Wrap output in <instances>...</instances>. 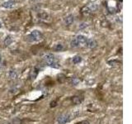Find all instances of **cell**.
Listing matches in <instances>:
<instances>
[{"label": "cell", "mask_w": 132, "mask_h": 124, "mask_svg": "<svg viewBox=\"0 0 132 124\" xmlns=\"http://www.w3.org/2000/svg\"><path fill=\"white\" fill-rule=\"evenodd\" d=\"M38 18L41 20H44V21H46L50 18V16L47 12H41L40 13H38Z\"/></svg>", "instance_id": "obj_10"}, {"label": "cell", "mask_w": 132, "mask_h": 124, "mask_svg": "<svg viewBox=\"0 0 132 124\" xmlns=\"http://www.w3.org/2000/svg\"><path fill=\"white\" fill-rule=\"evenodd\" d=\"M37 74H38V70H37L36 68L32 70V71L31 72V74H30V77H31V80H35L36 79V75H37Z\"/></svg>", "instance_id": "obj_14"}, {"label": "cell", "mask_w": 132, "mask_h": 124, "mask_svg": "<svg viewBox=\"0 0 132 124\" xmlns=\"http://www.w3.org/2000/svg\"><path fill=\"white\" fill-rule=\"evenodd\" d=\"M43 39V35L40 31L34 30L27 36V41L29 42H37Z\"/></svg>", "instance_id": "obj_2"}, {"label": "cell", "mask_w": 132, "mask_h": 124, "mask_svg": "<svg viewBox=\"0 0 132 124\" xmlns=\"http://www.w3.org/2000/svg\"><path fill=\"white\" fill-rule=\"evenodd\" d=\"M64 24L66 25V26H70V25H72L74 22V18H73V15H68L66 18H64Z\"/></svg>", "instance_id": "obj_6"}, {"label": "cell", "mask_w": 132, "mask_h": 124, "mask_svg": "<svg viewBox=\"0 0 132 124\" xmlns=\"http://www.w3.org/2000/svg\"><path fill=\"white\" fill-rule=\"evenodd\" d=\"M16 6V2L14 0H8V1L4 2L2 4V7L3 8H6V9H12Z\"/></svg>", "instance_id": "obj_5"}, {"label": "cell", "mask_w": 132, "mask_h": 124, "mask_svg": "<svg viewBox=\"0 0 132 124\" xmlns=\"http://www.w3.org/2000/svg\"><path fill=\"white\" fill-rule=\"evenodd\" d=\"M82 100H84V98L81 96H74L72 98V102L73 104H75V105L80 104V103L82 102Z\"/></svg>", "instance_id": "obj_9"}, {"label": "cell", "mask_w": 132, "mask_h": 124, "mask_svg": "<svg viewBox=\"0 0 132 124\" xmlns=\"http://www.w3.org/2000/svg\"><path fill=\"white\" fill-rule=\"evenodd\" d=\"M2 27V23H1V22H0V28Z\"/></svg>", "instance_id": "obj_20"}, {"label": "cell", "mask_w": 132, "mask_h": 124, "mask_svg": "<svg viewBox=\"0 0 132 124\" xmlns=\"http://www.w3.org/2000/svg\"><path fill=\"white\" fill-rule=\"evenodd\" d=\"M81 61H82V57L79 56H74L73 58V63L75 64V65L79 64Z\"/></svg>", "instance_id": "obj_13"}, {"label": "cell", "mask_w": 132, "mask_h": 124, "mask_svg": "<svg viewBox=\"0 0 132 124\" xmlns=\"http://www.w3.org/2000/svg\"><path fill=\"white\" fill-rule=\"evenodd\" d=\"M43 60L45 61V63L48 66H50V67L55 68V69H58V68L60 67V63L58 62L55 55H53L52 53L45 54V55L43 56Z\"/></svg>", "instance_id": "obj_1"}, {"label": "cell", "mask_w": 132, "mask_h": 124, "mask_svg": "<svg viewBox=\"0 0 132 124\" xmlns=\"http://www.w3.org/2000/svg\"><path fill=\"white\" fill-rule=\"evenodd\" d=\"M8 76H9L10 80H14L18 78V73H16L14 69H11L9 71V73H8Z\"/></svg>", "instance_id": "obj_11"}, {"label": "cell", "mask_w": 132, "mask_h": 124, "mask_svg": "<svg viewBox=\"0 0 132 124\" xmlns=\"http://www.w3.org/2000/svg\"><path fill=\"white\" fill-rule=\"evenodd\" d=\"M75 40L78 43V47H87V41H88V38L86 36L82 35H78L75 37Z\"/></svg>", "instance_id": "obj_4"}, {"label": "cell", "mask_w": 132, "mask_h": 124, "mask_svg": "<svg viewBox=\"0 0 132 124\" xmlns=\"http://www.w3.org/2000/svg\"><path fill=\"white\" fill-rule=\"evenodd\" d=\"M32 2H38V1H40V0H31Z\"/></svg>", "instance_id": "obj_19"}, {"label": "cell", "mask_w": 132, "mask_h": 124, "mask_svg": "<svg viewBox=\"0 0 132 124\" xmlns=\"http://www.w3.org/2000/svg\"><path fill=\"white\" fill-rule=\"evenodd\" d=\"M81 13L84 16L87 17V16H89L91 13H92V11H91V9L88 6H84L81 9Z\"/></svg>", "instance_id": "obj_8"}, {"label": "cell", "mask_w": 132, "mask_h": 124, "mask_svg": "<svg viewBox=\"0 0 132 124\" xmlns=\"http://www.w3.org/2000/svg\"><path fill=\"white\" fill-rule=\"evenodd\" d=\"M73 118V115L71 113H63L58 117L57 122L59 124H66Z\"/></svg>", "instance_id": "obj_3"}, {"label": "cell", "mask_w": 132, "mask_h": 124, "mask_svg": "<svg viewBox=\"0 0 132 124\" xmlns=\"http://www.w3.org/2000/svg\"><path fill=\"white\" fill-rule=\"evenodd\" d=\"M54 49H55L56 51H62V50L64 49V47H63V45H62V44L59 43V44L55 45V48H54Z\"/></svg>", "instance_id": "obj_16"}, {"label": "cell", "mask_w": 132, "mask_h": 124, "mask_svg": "<svg viewBox=\"0 0 132 124\" xmlns=\"http://www.w3.org/2000/svg\"><path fill=\"white\" fill-rule=\"evenodd\" d=\"M82 124H90L88 121H84V122H82Z\"/></svg>", "instance_id": "obj_17"}, {"label": "cell", "mask_w": 132, "mask_h": 124, "mask_svg": "<svg viewBox=\"0 0 132 124\" xmlns=\"http://www.w3.org/2000/svg\"><path fill=\"white\" fill-rule=\"evenodd\" d=\"M80 83V80H79V79L77 78V77H73L71 79V84L73 85H78V84Z\"/></svg>", "instance_id": "obj_15"}, {"label": "cell", "mask_w": 132, "mask_h": 124, "mask_svg": "<svg viewBox=\"0 0 132 124\" xmlns=\"http://www.w3.org/2000/svg\"><path fill=\"white\" fill-rule=\"evenodd\" d=\"M1 64H2V56L0 55V67H1Z\"/></svg>", "instance_id": "obj_18"}, {"label": "cell", "mask_w": 132, "mask_h": 124, "mask_svg": "<svg viewBox=\"0 0 132 124\" xmlns=\"http://www.w3.org/2000/svg\"><path fill=\"white\" fill-rule=\"evenodd\" d=\"M12 42V38L11 36H6L5 40H4V45H6V47H8V45H10Z\"/></svg>", "instance_id": "obj_12"}, {"label": "cell", "mask_w": 132, "mask_h": 124, "mask_svg": "<svg viewBox=\"0 0 132 124\" xmlns=\"http://www.w3.org/2000/svg\"><path fill=\"white\" fill-rule=\"evenodd\" d=\"M97 41L94 39H88V41H87V47L90 49H94L95 47H97Z\"/></svg>", "instance_id": "obj_7"}]
</instances>
